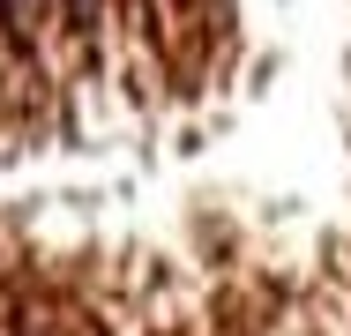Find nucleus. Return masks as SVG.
<instances>
[{
  "label": "nucleus",
  "mask_w": 351,
  "mask_h": 336,
  "mask_svg": "<svg viewBox=\"0 0 351 336\" xmlns=\"http://www.w3.org/2000/svg\"><path fill=\"white\" fill-rule=\"evenodd\" d=\"M45 23H53V0H0V38H8V45L30 53V45L45 38Z\"/></svg>",
  "instance_id": "f257e3e1"
}]
</instances>
